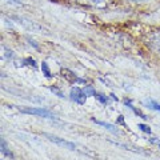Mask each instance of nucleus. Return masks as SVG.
Returning <instances> with one entry per match:
<instances>
[{
  "label": "nucleus",
  "mask_w": 160,
  "mask_h": 160,
  "mask_svg": "<svg viewBox=\"0 0 160 160\" xmlns=\"http://www.w3.org/2000/svg\"><path fill=\"white\" fill-rule=\"evenodd\" d=\"M148 46L151 47L155 52L160 53V31L153 32L148 39Z\"/></svg>",
  "instance_id": "obj_4"
},
{
  "label": "nucleus",
  "mask_w": 160,
  "mask_h": 160,
  "mask_svg": "<svg viewBox=\"0 0 160 160\" xmlns=\"http://www.w3.org/2000/svg\"><path fill=\"white\" fill-rule=\"evenodd\" d=\"M69 96H71V99L73 100L75 103H78V104H84V103H86V99H87L86 92H84L82 88H79V87L71 88Z\"/></svg>",
  "instance_id": "obj_2"
},
{
  "label": "nucleus",
  "mask_w": 160,
  "mask_h": 160,
  "mask_svg": "<svg viewBox=\"0 0 160 160\" xmlns=\"http://www.w3.org/2000/svg\"><path fill=\"white\" fill-rule=\"evenodd\" d=\"M24 63H27L28 66H31V67H33V68H36V62H35L33 59H31V58L26 59V60H24Z\"/></svg>",
  "instance_id": "obj_15"
},
{
  "label": "nucleus",
  "mask_w": 160,
  "mask_h": 160,
  "mask_svg": "<svg viewBox=\"0 0 160 160\" xmlns=\"http://www.w3.org/2000/svg\"><path fill=\"white\" fill-rule=\"evenodd\" d=\"M118 123H119V124H124V119H123V116H119Z\"/></svg>",
  "instance_id": "obj_17"
},
{
  "label": "nucleus",
  "mask_w": 160,
  "mask_h": 160,
  "mask_svg": "<svg viewBox=\"0 0 160 160\" xmlns=\"http://www.w3.org/2000/svg\"><path fill=\"white\" fill-rule=\"evenodd\" d=\"M124 103H126V106H128L129 108H131L132 109V111L135 112V113H136L138 115V116H140V118H143V119H148L147 116H146V115H144L142 111H140V109H136V108H135L133 106H132V104H131V102H129V100H124Z\"/></svg>",
  "instance_id": "obj_7"
},
{
  "label": "nucleus",
  "mask_w": 160,
  "mask_h": 160,
  "mask_svg": "<svg viewBox=\"0 0 160 160\" xmlns=\"http://www.w3.org/2000/svg\"><path fill=\"white\" fill-rule=\"evenodd\" d=\"M95 98H96L102 104H107L108 103V96H106V95H103V93H96L95 95Z\"/></svg>",
  "instance_id": "obj_11"
},
{
  "label": "nucleus",
  "mask_w": 160,
  "mask_h": 160,
  "mask_svg": "<svg viewBox=\"0 0 160 160\" xmlns=\"http://www.w3.org/2000/svg\"><path fill=\"white\" fill-rule=\"evenodd\" d=\"M151 143H153V144H156V146H158V147L160 148V142H159V140H156V139H155V138H153V139H151Z\"/></svg>",
  "instance_id": "obj_16"
},
{
  "label": "nucleus",
  "mask_w": 160,
  "mask_h": 160,
  "mask_svg": "<svg viewBox=\"0 0 160 160\" xmlns=\"http://www.w3.org/2000/svg\"><path fill=\"white\" fill-rule=\"evenodd\" d=\"M49 89H51V91H52L53 93H56V95H58V96H59V98H64V93H63L62 91H60V89H59V88H56V87H51V88H49Z\"/></svg>",
  "instance_id": "obj_14"
},
{
  "label": "nucleus",
  "mask_w": 160,
  "mask_h": 160,
  "mask_svg": "<svg viewBox=\"0 0 160 160\" xmlns=\"http://www.w3.org/2000/svg\"><path fill=\"white\" fill-rule=\"evenodd\" d=\"M2 152H3L4 155H7V156H9V158H13V155L8 151L7 144H6V140H4V139H2Z\"/></svg>",
  "instance_id": "obj_9"
},
{
  "label": "nucleus",
  "mask_w": 160,
  "mask_h": 160,
  "mask_svg": "<svg viewBox=\"0 0 160 160\" xmlns=\"http://www.w3.org/2000/svg\"><path fill=\"white\" fill-rule=\"evenodd\" d=\"M93 122L96 123V124H99V126H103V127H106L108 131H111V132H113V133H118V129L115 128V126H112V124H109V123H104V122H100V120H95L93 119Z\"/></svg>",
  "instance_id": "obj_6"
},
{
  "label": "nucleus",
  "mask_w": 160,
  "mask_h": 160,
  "mask_svg": "<svg viewBox=\"0 0 160 160\" xmlns=\"http://www.w3.org/2000/svg\"><path fill=\"white\" fill-rule=\"evenodd\" d=\"M139 129H142L143 132H146V133H151V128H149L148 126H146V124H139Z\"/></svg>",
  "instance_id": "obj_13"
},
{
  "label": "nucleus",
  "mask_w": 160,
  "mask_h": 160,
  "mask_svg": "<svg viewBox=\"0 0 160 160\" xmlns=\"http://www.w3.org/2000/svg\"><path fill=\"white\" fill-rule=\"evenodd\" d=\"M46 138H48L51 142H53V143H56V144H59V146H62V147H66V148H68V149H76V146H75L73 143H71V142H67V140H64V139H60V138H58V136H53V135H48V133H46L44 135Z\"/></svg>",
  "instance_id": "obj_3"
},
{
  "label": "nucleus",
  "mask_w": 160,
  "mask_h": 160,
  "mask_svg": "<svg viewBox=\"0 0 160 160\" xmlns=\"http://www.w3.org/2000/svg\"><path fill=\"white\" fill-rule=\"evenodd\" d=\"M42 71H43V75H44V76H46V78H51L52 76V75H51V71H49V67H48V64L46 63V62H43L42 63Z\"/></svg>",
  "instance_id": "obj_8"
},
{
  "label": "nucleus",
  "mask_w": 160,
  "mask_h": 160,
  "mask_svg": "<svg viewBox=\"0 0 160 160\" xmlns=\"http://www.w3.org/2000/svg\"><path fill=\"white\" fill-rule=\"evenodd\" d=\"M23 113H28V115H38V116H42V118H48V119H55V116L48 111V109H44V108H31V107H27V108H19Z\"/></svg>",
  "instance_id": "obj_1"
},
{
  "label": "nucleus",
  "mask_w": 160,
  "mask_h": 160,
  "mask_svg": "<svg viewBox=\"0 0 160 160\" xmlns=\"http://www.w3.org/2000/svg\"><path fill=\"white\" fill-rule=\"evenodd\" d=\"M62 75L63 78L68 80L69 83H79V84H86V80L84 79H80L78 78L76 75H75L72 71H69V69H62Z\"/></svg>",
  "instance_id": "obj_5"
},
{
  "label": "nucleus",
  "mask_w": 160,
  "mask_h": 160,
  "mask_svg": "<svg viewBox=\"0 0 160 160\" xmlns=\"http://www.w3.org/2000/svg\"><path fill=\"white\" fill-rule=\"evenodd\" d=\"M83 91L86 92L87 96H95V95H96V91H95L93 87H91V86H86V87H84Z\"/></svg>",
  "instance_id": "obj_10"
},
{
  "label": "nucleus",
  "mask_w": 160,
  "mask_h": 160,
  "mask_svg": "<svg viewBox=\"0 0 160 160\" xmlns=\"http://www.w3.org/2000/svg\"><path fill=\"white\" fill-rule=\"evenodd\" d=\"M147 104L149 107H151L152 109H155V111H158V112H160V104L159 103H156V102H153V100H147Z\"/></svg>",
  "instance_id": "obj_12"
}]
</instances>
